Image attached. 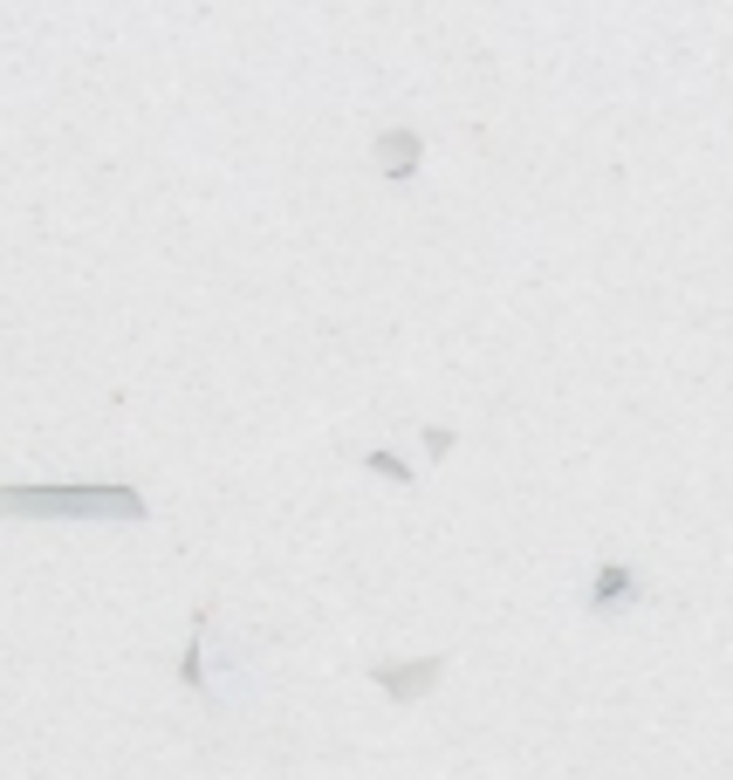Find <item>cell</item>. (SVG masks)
<instances>
[{
    "label": "cell",
    "instance_id": "cell-2",
    "mask_svg": "<svg viewBox=\"0 0 733 780\" xmlns=\"http://www.w3.org/2000/svg\"><path fill=\"white\" fill-rule=\"evenodd\" d=\"M439 658H418V664H385V671H377V685H385V698H404V706H412V698L418 692H433L439 685Z\"/></svg>",
    "mask_w": 733,
    "mask_h": 780
},
{
    "label": "cell",
    "instance_id": "cell-4",
    "mask_svg": "<svg viewBox=\"0 0 733 780\" xmlns=\"http://www.w3.org/2000/svg\"><path fill=\"white\" fill-rule=\"evenodd\" d=\"M179 678L192 692H206V610L192 616V643H186V658H179Z\"/></svg>",
    "mask_w": 733,
    "mask_h": 780
},
{
    "label": "cell",
    "instance_id": "cell-1",
    "mask_svg": "<svg viewBox=\"0 0 733 780\" xmlns=\"http://www.w3.org/2000/svg\"><path fill=\"white\" fill-rule=\"evenodd\" d=\"M0 507L8 513H117V520L151 513L138 486H8Z\"/></svg>",
    "mask_w": 733,
    "mask_h": 780
},
{
    "label": "cell",
    "instance_id": "cell-5",
    "mask_svg": "<svg viewBox=\"0 0 733 780\" xmlns=\"http://www.w3.org/2000/svg\"><path fill=\"white\" fill-rule=\"evenodd\" d=\"M624 595H630V576H624V568H603L596 589H590V610H617Z\"/></svg>",
    "mask_w": 733,
    "mask_h": 780
},
{
    "label": "cell",
    "instance_id": "cell-6",
    "mask_svg": "<svg viewBox=\"0 0 733 780\" xmlns=\"http://www.w3.org/2000/svg\"><path fill=\"white\" fill-rule=\"evenodd\" d=\"M370 473H385V480H412V465L391 459V452H370Z\"/></svg>",
    "mask_w": 733,
    "mask_h": 780
},
{
    "label": "cell",
    "instance_id": "cell-3",
    "mask_svg": "<svg viewBox=\"0 0 733 780\" xmlns=\"http://www.w3.org/2000/svg\"><path fill=\"white\" fill-rule=\"evenodd\" d=\"M418 130H385V138H377V165H385V178H398V186H404V178H412L418 172Z\"/></svg>",
    "mask_w": 733,
    "mask_h": 780
}]
</instances>
